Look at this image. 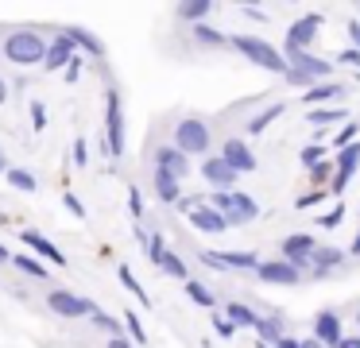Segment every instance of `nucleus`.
<instances>
[{
  "label": "nucleus",
  "mask_w": 360,
  "mask_h": 348,
  "mask_svg": "<svg viewBox=\"0 0 360 348\" xmlns=\"http://www.w3.org/2000/svg\"><path fill=\"white\" fill-rule=\"evenodd\" d=\"M321 201V193H306V198H298V209H306V205H318Z\"/></svg>",
  "instance_id": "52"
},
{
  "label": "nucleus",
  "mask_w": 360,
  "mask_h": 348,
  "mask_svg": "<svg viewBox=\"0 0 360 348\" xmlns=\"http://www.w3.org/2000/svg\"><path fill=\"white\" fill-rule=\"evenodd\" d=\"M4 178H8L16 190H24V193H35V190H39L35 174H32V170H24V167H8V170H4Z\"/></svg>",
  "instance_id": "29"
},
{
  "label": "nucleus",
  "mask_w": 360,
  "mask_h": 348,
  "mask_svg": "<svg viewBox=\"0 0 360 348\" xmlns=\"http://www.w3.org/2000/svg\"><path fill=\"white\" fill-rule=\"evenodd\" d=\"M117 278H120V286H124V290L132 294L136 302H143V306L151 302V298H148V290H143V283L132 275V267H128V263H120V267H117Z\"/></svg>",
  "instance_id": "26"
},
{
  "label": "nucleus",
  "mask_w": 360,
  "mask_h": 348,
  "mask_svg": "<svg viewBox=\"0 0 360 348\" xmlns=\"http://www.w3.org/2000/svg\"><path fill=\"white\" fill-rule=\"evenodd\" d=\"M329 170H333L329 162H318V167H310V178H314V182H321V178H329Z\"/></svg>",
  "instance_id": "47"
},
{
  "label": "nucleus",
  "mask_w": 360,
  "mask_h": 348,
  "mask_svg": "<svg viewBox=\"0 0 360 348\" xmlns=\"http://www.w3.org/2000/svg\"><path fill=\"white\" fill-rule=\"evenodd\" d=\"M94 325H97V329H105L109 337H124V321H117V317H109L105 309H97V314H94Z\"/></svg>",
  "instance_id": "33"
},
{
  "label": "nucleus",
  "mask_w": 360,
  "mask_h": 348,
  "mask_svg": "<svg viewBox=\"0 0 360 348\" xmlns=\"http://www.w3.org/2000/svg\"><path fill=\"white\" fill-rule=\"evenodd\" d=\"M256 278H259V283H267V286H298V278H302V275H298L290 263H283V259H259Z\"/></svg>",
  "instance_id": "11"
},
{
  "label": "nucleus",
  "mask_w": 360,
  "mask_h": 348,
  "mask_svg": "<svg viewBox=\"0 0 360 348\" xmlns=\"http://www.w3.org/2000/svg\"><path fill=\"white\" fill-rule=\"evenodd\" d=\"M333 120H345V108H310V124H318V128H326Z\"/></svg>",
  "instance_id": "36"
},
{
  "label": "nucleus",
  "mask_w": 360,
  "mask_h": 348,
  "mask_svg": "<svg viewBox=\"0 0 360 348\" xmlns=\"http://www.w3.org/2000/svg\"><path fill=\"white\" fill-rule=\"evenodd\" d=\"M221 271H256L259 267V255L256 252H217Z\"/></svg>",
  "instance_id": "22"
},
{
  "label": "nucleus",
  "mask_w": 360,
  "mask_h": 348,
  "mask_svg": "<svg viewBox=\"0 0 360 348\" xmlns=\"http://www.w3.org/2000/svg\"><path fill=\"white\" fill-rule=\"evenodd\" d=\"M155 198L163 201V205H174V201H182V182L171 174H163V170H155Z\"/></svg>",
  "instance_id": "23"
},
{
  "label": "nucleus",
  "mask_w": 360,
  "mask_h": 348,
  "mask_svg": "<svg viewBox=\"0 0 360 348\" xmlns=\"http://www.w3.org/2000/svg\"><path fill=\"white\" fill-rule=\"evenodd\" d=\"M275 348H302V344H298L295 337H283V340H279V344H275Z\"/></svg>",
  "instance_id": "53"
},
{
  "label": "nucleus",
  "mask_w": 360,
  "mask_h": 348,
  "mask_svg": "<svg viewBox=\"0 0 360 348\" xmlns=\"http://www.w3.org/2000/svg\"><path fill=\"white\" fill-rule=\"evenodd\" d=\"M337 348H360V337H345V340H341V344H337Z\"/></svg>",
  "instance_id": "54"
},
{
  "label": "nucleus",
  "mask_w": 360,
  "mask_h": 348,
  "mask_svg": "<svg viewBox=\"0 0 360 348\" xmlns=\"http://www.w3.org/2000/svg\"><path fill=\"white\" fill-rule=\"evenodd\" d=\"M314 340H318V344H326V348H337L345 340L341 317H337L333 309H321V314L314 317Z\"/></svg>",
  "instance_id": "16"
},
{
  "label": "nucleus",
  "mask_w": 360,
  "mask_h": 348,
  "mask_svg": "<svg viewBox=\"0 0 360 348\" xmlns=\"http://www.w3.org/2000/svg\"><path fill=\"white\" fill-rule=\"evenodd\" d=\"M128 209H132V217H143V198L136 186H128Z\"/></svg>",
  "instance_id": "42"
},
{
  "label": "nucleus",
  "mask_w": 360,
  "mask_h": 348,
  "mask_svg": "<svg viewBox=\"0 0 360 348\" xmlns=\"http://www.w3.org/2000/svg\"><path fill=\"white\" fill-rule=\"evenodd\" d=\"M210 12H213L210 0H186V4L174 8V15H179V20H186V23H194V27H198V23H205V15H210Z\"/></svg>",
  "instance_id": "24"
},
{
  "label": "nucleus",
  "mask_w": 360,
  "mask_h": 348,
  "mask_svg": "<svg viewBox=\"0 0 360 348\" xmlns=\"http://www.w3.org/2000/svg\"><path fill=\"white\" fill-rule=\"evenodd\" d=\"M20 240H24V244L32 247V252L39 255L43 263H55V267H66V252H63L58 244H51V240L43 236V232H35V228H24V236H20Z\"/></svg>",
  "instance_id": "15"
},
{
  "label": "nucleus",
  "mask_w": 360,
  "mask_h": 348,
  "mask_svg": "<svg viewBox=\"0 0 360 348\" xmlns=\"http://www.w3.org/2000/svg\"><path fill=\"white\" fill-rule=\"evenodd\" d=\"M58 35L70 39L74 51H86V54H94V58H105V43L94 35V31H86V27H78V23H70V27H63Z\"/></svg>",
  "instance_id": "19"
},
{
  "label": "nucleus",
  "mask_w": 360,
  "mask_h": 348,
  "mask_svg": "<svg viewBox=\"0 0 360 348\" xmlns=\"http://www.w3.org/2000/svg\"><path fill=\"white\" fill-rule=\"evenodd\" d=\"M326 155H329V147H321V143H310L302 151V167H318V162H326Z\"/></svg>",
  "instance_id": "37"
},
{
  "label": "nucleus",
  "mask_w": 360,
  "mask_h": 348,
  "mask_svg": "<svg viewBox=\"0 0 360 348\" xmlns=\"http://www.w3.org/2000/svg\"><path fill=\"white\" fill-rule=\"evenodd\" d=\"M298 344H302V348H326V344H318V340H314V337H306V340H298Z\"/></svg>",
  "instance_id": "55"
},
{
  "label": "nucleus",
  "mask_w": 360,
  "mask_h": 348,
  "mask_svg": "<svg viewBox=\"0 0 360 348\" xmlns=\"http://www.w3.org/2000/svg\"><path fill=\"white\" fill-rule=\"evenodd\" d=\"M283 108H287V105H271V108H264V112H256V116L248 120V131H252V136H259V131H264L267 124L275 120V116H283Z\"/></svg>",
  "instance_id": "32"
},
{
  "label": "nucleus",
  "mask_w": 360,
  "mask_h": 348,
  "mask_svg": "<svg viewBox=\"0 0 360 348\" xmlns=\"http://www.w3.org/2000/svg\"><path fill=\"white\" fill-rule=\"evenodd\" d=\"M47 306H51V314L66 317V321H74V317H94L97 314V302L82 298V294H74V290H51L47 294Z\"/></svg>",
  "instance_id": "5"
},
{
  "label": "nucleus",
  "mask_w": 360,
  "mask_h": 348,
  "mask_svg": "<svg viewBox=\"0 0 360 348\" xmlns=\"http://www.w3.org/2000/svg\"><path fill=\"white\" fill-rule=\"evenodd\" d=\"M356 325H360V309H356Z\"/></svg>",
  "instance_id": "62"
},
{
  "label": "nucleus",
  "mask_w": 360,
  "mask_h": 348,
  "mask_svg": "<svg viewBox=\"0 0 360 348\" xmlns=\"http://www.w3.org/2000/svg\"><path fill=\"white\" fill-rule=\"evenodd\" d=\"M352 136H356V124H345V128L337 131V151H341V147H349Z\"/></svg>",
  "instance_id": "45"
},
{
  "label": "nucleus",
  "mask_w": 360,
  "mask_h": 348,
  "mask_svg": "<svg viewBox=\"0 0 360 348\" xmlns=\"http://www.w3.org/2000/svg\"><path fill=\"white\" fill-rule=\"evenodd\" d=\"M124 329L132 333V344H148V329H143L140 314H132V309H128V314H124Z\"/></svg>",
  "instance_id": "34"
},
{
  "label": "nucleus",
  "mask_w": 360,
  "mask_h": 348,
  "mask_svg": "<svg viewBox=\"0 0 360 348\" xmlns=\"http://www.w3.org/2000/svg\"><path fill=\"white\" fill-rule=\"evenodd\" d=\"M155 267L163 271V275H171V278H182V283H186V278H190L186 263H182V259H179V255H174V252H163V255H159V263H155Z\"/></svg>",
  "instance_id": "28"
},
{
  "label": "nucleus",
  "mask_w": 360,
  "mask_h": 348,
  "mask_svg": "<svg viewBox=\"0 0 360 348\" xmlns=\"http://www.w3.org/2000/svg\"><path fill=\"white\" fill-rule=\"evenodd\" d=\"M74 162H78V167H86V162H89V143H86V139H74Z\"/></svg>",
  "instance_id": "40"
},
{
  "label": "nucleus",
  "mask_w": 360,
  "mask_h": 348,
  "mask_svg": "<svg viewBox=\"0 0 360 348\" xmlns=\"http://www.w3.org/2000/svg\"><path fill=\"white\" fill-rule=\"evenodd\" d=\"M4 224H8V213H0V228H4Z\"/></svg>",
  "instance_id": "59"
},
{
  "label": "nucleus",
  "mask_w": 360,
  "mask_h": 348,
  "mask_svg": "<svg viewBox=\"0 0 360 348\" xmlns=\"http://www.w3.org/2000/svg\"><path fill=\"white\" fill-rule=\"evenodd\" d=\"M341 221H345V205H333L329 213H321V217H318V224H321V228H337Z\"/></svg>",
  "instance_id": "38"
},
{
  "label": "nucleus",
  "mask_w": 360,
  "mask_h": 348,
  "mask_svg": "<svg viewBox=\"0 0 360 348\" xmlns=\"http://www.w3.org/2000/svg\"><path fill=\"white\" fill-rule=\"evenodd\" d=\"M105 139H109V155L120 159L124 155V101H120V89L105 93Z\"/></svg>",
  "instance_id": "3"
},
{
  "label": "nucleus",
  "mask_w": 360,
  "mask_h": 348,
  "mask_svg": "<svg viewBox=\"0 0 360 348\" xmlns=\"http://www.w3.org/2000/svg\"><path fill=\"white\" fill-rule=\"evenodd\" d=\"M202 178L213 186V193H233V186H236V178H240V174H236L221 155H210V159L202 162Z\"/></svg>",
  "instance_id": "10"
},
{
  "label": "nucleus",
  "mask_w": 360,
  "mask_h": 348,
  "mask_svg": "<svg viewBox=\"0 0 360 348\" xmlns=\"http://www.w3.org/2000/svg\"><path fill=\"white\" fill-rule=\"evenodd\" d=\"M4 170H8V167H4V159H0V174H4Z\"/></svg>",
  "instance_id": "60"
},
{
  "label": "nucleus",
  "mask_w": 360,
  "mask_h": 348,
  "mask_svg": "<svg viewBox=\"0 0 360 348\" xmlns=\"http://www.w3.org/2000/svg\"><path fill=\"white\" fill-rule=\"evenodd\" d=\"M318 31H321V15H302V20H295L287 27V54H302V51H310V43L318 39Z\"/></svg>",
  "instance_id": "9"
},
{
  "label": "nucleus",
  "mask_w": 360,
  "mask_h": 348,
  "mask_svg": "<svg viewBox=\"0 0 360 348\" xmlns=\"http://www.w3.org/2000/svg\"><path fill=\"white\" fill-rule=\"evenodd\" d=\"M12 263H16V267L24 271V275H32V278H51L47 263L35 259V255H12Z\"/></svg>",
  "instance_id": "30"
},
{
  "label": "nucleus",
  "mask_w": 360,
  "mask_h": 348,
  "mask_svg": "<svg viewBox=\"0 0 360 348\" xmlns=\"http://www.w3.org/2000/svg\"><path fill=\"white\" fill-rule=\"evenodd\" d=\"M256 333H259V344H279V340H283L279 317H259V321H256Z\"/></svg>",
  "instance_id": "27"
},
{
  "label": "nucleus",
  "mask_w": 360,
  "mask_h": 348,
  "mask_svg": "<svg viewBox=\"0 0 360 348\" xmlns=\"http://www.w3.org/2000/svg\"><path fill=\"white\" fill-rule=\"evenodd\" d=\"M190 31H194V39H198V43H205V46H225V43H229L221 31L205 27V23H198V27H190Z\"/></svg>",
  "instance_id": "35"
},
{
  "label": "nucleus",
  "mask_w": 360,
  "mask_h": 348,
  "mask_svg": "<svg viewBox=\"0 0 360 348\" xmlns=\"http://www.w3.org/2000/svg\"><path fill=\"white\" fill-rule=\"evenodd\" d=\"M337 62H341V66L360 70V51H356V46H349V51H341V54H337Z\"/></svg>",
  "instance_id": "43"
},
{
  "label": "nucleus",
  "mask_w": 360,
  "mask_h": 348,
  "mask_svg": "<svg viewBox=\"0 0 360 348\" xmlns=\"http://www.w3.org/2000/svg\"><path fill=\"white\" fill-rule=\"evenodd\" d=\"M213 329H217V337H225V340H229V337H236V329H233V325H229L221 314H213Z\"/></svg>",
  "instance_id": "44"
},
{
  "label": "nucleus",
  "mask_w": 360,
  "mask_h": 348,
  "mask_svg": "<svg viewBox=\"0 0 360 348\" xmlns=\"http://www.w3.org/2000/svg\"><path fill=\"white\" fill-rule=\"evenodd\" d=\"M43 116H47V112H43V105H39V101H32V124H35V131H39L43 124H47Z\"/></svg>",
  "instance_id": "46"
},
{
  "label": "nucleus",
  "mask_w": 360,
  "mask_h": 348,
  "mask_svg": "<svg viewBox=\"0 0 360 348\" xmlns=\"http://www.w3.org/2000/svg\"><path fill=\"white\" fill-rule=\"evenodd\" d=\"M221 217H225V224H229V228H233V224H252V221L259 217V205L248 198V193L233 190V198H229V209H225Z\"/></svg>",
  "instance_id": "14"
},
{
  "label": "nucleus",
  "mask_w": 360,
  "mask_h": 348,
  "mask_svg": "<svg viewBox=\"0 0 360 348\" xmlns=\"http://www.w3.org/2000/svg\"><path fill=\"white\" fill-rule=\"evenodd\" d=\"M349 39H352V46L360 51V20H352V23H349Z\"/></svg>",
  "instance_id": "50"
},
{
  "label": "nucleus",
  "mask_w": 360,
  "mask_h": 348,
  "mask_svg": "<svg viewBox=\"0 0 360 348\" xmlns=\"http://www.w3.org/2000/svg\"><path fill=\"white\" fill-rule=\"evenodd\" d=\"M163 252H167V240L159 236V232H151V236H148V259L159 263V255H163Z\"/></svg>",
  "instance_id": "39"
},
{
  "label": "nucleus",
  "mask_w": 360,
  "mask_h": 348,
  "mask_svg": "<svg viewBox=\"0 0 360 348\" xmlns=\"http://www.w3.org/2000/svg\"><path fill=\"white\" fill-rule=\"evenodd\" d=\"M4 101H8V85L0 82V105H4Z\"/></svg>",
  "instance_id": "57"
},
{
  "label": "nucleus",
  "mask_w": 360,
  "mask_h": 348,
  "mask_svg": "<svg viewBox=\"0 0 360 348\" xmlns=\"http://www.w3.org/2000/svg\"><path fill=\"white\" fill-rule=\"evenodd\" d=\"M352 255H360V232H356V240H352Z\"/></svg>",
  "instance_id": "58"
},
{
  "label": "nucleus",
  "mask_w": 360,
  "mask_h": 348,
  "mask_svg": "<svg viewBox=\"0 0 360 348\" xmlns=\"http://www.w3.org/2000/svg\"><path fill=\"white\" fill-rule=\"evenodd\" d=\"M287 82H290V85H310V77L298 74V70H287Z\"/></svg>",
  "instance_id": "49"
},
{
  "label": "nucleus",
  "mask_w": 360,
  "mask_h": 348,
  "mask_svg": "<svg viewBox=\"0 0 360 348\" xmlns=\"http://www.w3.org/2000/svg\"><path fill=\"white\" fill-rule=\"evenodd\" d=\"M105 348H136V344L128 337H109V344H105Z\"/></svg>",
  "instance_id": "51"
},
{
  "label": "nucleus",
  "mask_w": 360,
  "mask_h": 348,
  "mask_svg": "<svg viewBox=\"0 0 360 348\" xmlns=\"http://www.w3.org/2000/svg\"><path fill=\"white\" fill-rule=\"evenodd\" d=\"M225 321L233 325V329H256L259 314H256V309H248L244 302H229V306H225Z\"/></svg>",
  "instance_id": "21"
},
{
  "label": "nucleus",
  "mask_w": 360,
  "mask_h": 348,
  "mask_svg": "<svg viewBox=\"0 0 360 348\" xmlns=\"http://www.w3.org/2000/svg\"><path fill=\"white\" fill-rule=\"evenodd\" d=\"M229 46H233L240 58H248L252 66H259V70H267V74H283L287 77V58H283L279 51H275L267 39H259V35H233L229 39Z\"/></svg>",
  "instance_id": "1"
},
{
  "label": "nucleus",
  "mask_w": 360,
  "mask_h": 348,
  "mask_svg": "<svg viewBox=\"0 0 360 348\" xmlns=\"http://www.w3.org/2000/svg\"><path fill=\"white\" fill-rule=\"evenodd\" d=\"M174 147H179L182 155H205L210 151V128H205V120H194V116H186V120L174 124Z\"/></svg>",
  "instance_id": "4"
},
{
  "label": "nucleus",
  "mask_w": 360,
  "mask_h": 348,
  "mask_svg": "<svg viewBox=\"0 0 360 348\" xmlns=\"http://www.w3.org/2000/svg\"><path fill=\"white\" fill-rule=\"evenodd\" d=\"M155 170H163V174H171V178H186L190 174V159L179 151V147H159L155 151Z\"/></svg>",
  "instance_id": "18"
},
{
  "label": "nucleus",
  "mask_w": 360,
  "mask_h": 348,
  "mask_svg": "<svg viewBox=\"0 0 360 348\" xmlns=\"http://www.w3.org/2000/svg\"><path fill=\"white\" fill-rule=\"evenodd\" d=\"M78 74H82V58H74L70 66H66V82H78Z\"/></svg>",
  "instance_id": "48"
},
{
  "label": "nucleus",
  "mask_w": 360,
  "mask_h": 348,
  "mask_svg": "<svg viewBox=\"0 0 360 348\" xmlns=\"http://www.w3.org/2000/svg\"><path fill=\"white\" fill-rule=\"evenodd\" d=\"M283 58H287L290 70L306 74L310 82H318V77H329V74H333V62H329V58H318V54H310V51H302V54H283Z\"/></svg>",
  "instance_id": "13"
},
{
  "label": "nucleus",
  "mask_w": 360,
  "mask_h": 348,
  "mask_svg": "<svg viewBox=\"0 0 360 348\" xmlns=\"http://www.w3.org/2000/svg\"><path fill=\"white\" fill-rule=\"evenodd\" d=\"M341 259H345V252L341 247H329V244H318V252H314V259H310V275H329L333 267H341Z\"/></svg>",
  "instance_id": "20"
},
{
  "label": "nucleus",
  "mask_w": 360,
  "mask_h": 348,
  "mask_svg": "<svg viewBox=\"0 0 360 348\" xmlns=\"http://www.w3.org/2000/svg\"><path fill=\"white\" fill-rule=\"evenodd\" d=\"M341 93H345V85H333V82H326V85H314V89H306V97H302V101H306L310 108H321L326 101H337Z\"/></svg>",
  "instance_id": "25"
},
{
  "label": "nucleus",
  "mask_w": 360,
  "mask_h": 348,
  "mask_svg": "<svg viewBox=\"0 0 360 348\" xmlns=\"http://www.w3.org/2000/svg\"><path fill=\"white\" fill-rule=\"evenodd\" d=\"M4 58L16 62V66H43V58H47V39L39 35V31H12V35H4Z\"/></svg>",
  "instance_id": "2"
},
{
  "label": "nucleus",
  "mask_w": 360,
  "mask_h": 348,
  "mask_svg": "<svg viewBox=\"0 0 360 348\" xmlns=\"http://www.w3.org/2000/svg\"><path fill=\"white\" fill-rule=\"evenodd\" d=\"M74 58H78L74 43H70L66 35H55V39L47 43V58H43V70H51V74H55V70H66Z\"/></svg>",
  "instance_id": "17"
},
{
  "label": "nucleus",
  "mask_w": 360,
  "mask_h": 348,
  "mask_svg": "<svg viewBox=\"0 0 360 348\" xmlns=\"http://www.w3.org/2000/svg\"><path fill=\"white\" fill-rule=\"evenodd\" d=\"M182 213H186V221L194 224L198 232H205V236H221V232L229 228L225 217H221L210 201H182Z\"/></svg>",
  "instance_id": "6"
},
{
  "label": "nucleus",
  "mask_w": 360,
  "mask_h": 348,
  "mask_svg": "<svg viewBox=\"0 0 360 348\" xmlns=\"http://www.w3.org/2000/svg\"><path fill=\"white\" fill-rule=\"evenodd\" d=\"M256 348H275V344H256Z\"/></svg>",
  "instance_id": "61"
},
{
  "label": "nucleus",
  "mask_w": 360,
  "mask_h": 348,
  "mask_svg": "<svg viewBox=\"0 0 360 348\" xmlns=\"http://www.w3.org/2000/svg\"><path fill=\"white\" fill-rule=\"evenodd\" d=\"M186 298H190V302H198L202 309H213V306H217V298H213V290H210V286L194 283V278H186Z\"/></svg>",
  "instance_id": "31"
},
{
  "label": "nucleus",
  "mask_w": 360,
  "mask_h": 348,
  "mask_svg": "<svg viewBox=\"0 0 360 348\" xmlns=\"http://www.w3.org/2000/svg\"><path fill=\"white\" fill-rule=\"evenodd\" d=\"M0 263H12V252H8L4 244H0Z\"/></svg>",
  "instance_id": "56"
},
{
  "label": "nucleus",
  "mask_w": 360,
  "mask_h": 348,
  "mask_svg": "<svg viewBox=\"0 0 360 348\" xmlns=\"http://www.w3.org/2000/svg\"><path fill=\"white\" fill-rule=\"evenodd\" d=\"M356 170H360V143L341 147V151H337V159H333V182H329V190H333V193H345Z\"/></svg>",
  "instance_id": "8"
},
{
  "label": "nucleus",
  "mask_w": 360,
  "mask_h": 348,
  "mask_svg": "<svg viewBox=\"0 0 360 348\" xmlns=\"http://www.w3.org/2000/svg\"><path fill=\"white\" fill-rule=\"evenodd\" d=\"M63 205L70 209L74 217H86V205H82V198H78V193H63Z\"/></svg>",
  "instance_id": "41"
},
{
  "label": "nucleus",
  "mask_w": 360,
  "mask_h": 348,
  "mask_svg": "<svg viewBox=\"0 0 360 348\" xmlns=\"http://www.w3.org/2000/svg\"><path fill=\"white\" fill-rule=\"evenodd\" d=\"M279 247H283V263H290V267L302 275V271H310V259H314V252H318V240H314L310 232H295V236H287Z\"/></svg>",
  "instance_id": "7"
},
{
  "label": "nucleus",
  "mask_w": 360,
  "mask_h": 348,
  "mask_svg": "<svg viewBox=\"0 0 360 348\" xmlns=\"http://www.w3.org/2000/svg\"><path fill=\"white\" fill-rule=\"evenodd\" d=\"M221 159H225L236 174H252V170H256V155H252V147L244 143V139H225V143H221Z\"/></svg>",
  "instance_id": "12"
}]
</instances>
